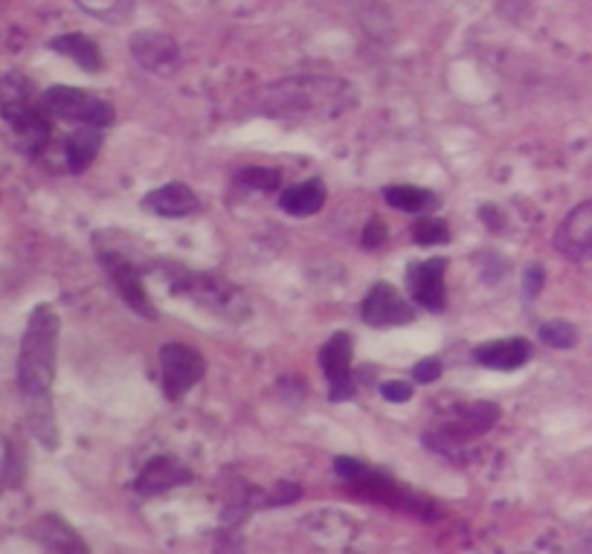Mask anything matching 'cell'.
Returning <instances> with one entry per match:
<instances>
[{
	"mask_svg": "<svg viewBox=\"0 0 592 554\" xmlns=\"http://www.w3.org/2000/svg\"><path fill=\"white\" fill-rule=\"evenodd\" d=\"M354 105V88L331 76H293L262 90L259 111L270 119H337Z\"/></svg>",
	"mask_w": 592,
	"mask_h": 554,
	"instance_id": "1",
	"label": "cell"
},
{
	"mask_svg": "<svg viewBox=\"0 0 592 554\" xmlns=\"http://www.w3.org/2000/svg\"><path fill=\"white\" fill-rule=\"evenodd\" d=\"M59 335L62 319L53 305H38L27 319L18 352V389L21 398H53L55 361H59Z\"/></svg>",
	"mask_w": 592,
	"mask_h": 554,
	"instance_id": "2",
	"label": "cell"
},
{
	"mask_svg": "<svg viewBox=\"0 0 592 554\" xmlns=\"http://www.w3.org/2000/svg\"><path fill=\"white\" fill-rule=\"evenodd\" d=\"M0 116L29 158H38L50 146L53 128L41 108V93H36V85L24 73L10 71L0 76Z\"/></svg>",
	"mask_w": 592,
	"mask_h": 554,
	"instance_id": "3",
	"label": "cell"
},
{
	"mask_svg": "<svg viewBox=\"0 0 592 554\" xmlns=\"http://www.w3.org/2000/svg\"><path fill=\"white\" fill-rule=\"evenodd\" d=\"M172 291L177 297H186L192 300L198 309L210 311L215 317L227 319V323H241L248 319L250 309L248 300L241 297L239 288H232L227 279L222 276H213V273H189L180 270L172 279Z\"/></svg>",
	"mask_w": 592,
	"mask_h": 554,
	"instance_id": "4",
	"label": "cell"
},
{
	"mask_svg": "<svg viewBox=\"0 0 592 554\" xmlns=\"http://www.w3.org/2000/svg\"><path fill=\"white\" fill-rule=\"evenodd\" d=\"M41 108L47 116H55L62 123L90 125V128H108L114 125L116 111L108 99L90 93V90L71 88V85H55L41 93Z\"/></svg>",
	"mask_w": 592,
	"mask_h": 554,
	"instance_id": "5",
	"label": "cell"
},
{
	"mask_svg": "<svg viewBox=\"0 0 592 554\" xmlns=\"http://www.w3.org/2000/svg\"><path fill=\"white\" fill-rule=\"evenodd\" d=\"M500 418V406L491 401H474V404L462 406L459 413L451 415L448 421L436 427V432H427V448L433 450H453L468 444V441L479 439L482 432H488Z\"/></svg>",
	"mask_w": 592,
	"mask_h": 554,
	"instance_id": "6",
	"label": "cell"
},
{
	"mask_svg": "<svg viewBox=\"0 0 592 554\" xmlns=\"http://www.w3.org/2000/svg\"><path fill=\"white\" fill-rule=\"evenodd\" d=\"M206 375L204 354L189 343H166L160 349V387L168 401L184 398Z\"/></svg>",
	"mask_w": 592,
	"mask_h": 554,
	"instance_id": "7",
	"label": "cell"
},
{
	"mask_svg": "<svg viewBox=\"0 0 592 554\" xmlns=\"http://www.w3.org/2000/svg\"><path fill=\"white\" fill-rule=\"evenodd\" d=\"M99 264H102V270L108 273V279L119 293V300L128 305V309L142 319H158V309H154V302L146 293V285H142L140 270L134 267L123 253H116V250H99Z\"/></svg>",
	"mask_w": 592,
	"mask_h": 554,
	"instance_id": "8",
	"label": "cell"
},
{
	"mask_svg": "<svg viewBox=\"0 0 592 554\" xmlns=\"http://www.w3.org/2000/svg\"><path fill=\"white\" fill-rule=\"evenodd\" d=\"M134 62L140 64L142 71L154 73V76H172L180 64V45L168 33L160 29H140L128 38Z\"/></svg>",
	"mask_w": 592,
	"mask_h": 554,
	"instance_id": "9",
	"label": "cell"
},
{
	"mask_svg": "<svg viewBox=\"0 0 592 554\" xmlns=\"http://www.w3.org/2000/svg\"><path fill=\"white\" fill-rule=\"evenodd\" d=\"M352 335L345 331H337L331 335L323 352H319V366L326 372L328 380V398L340 404V401H352L354 398V383H352Z\"/></svg>",
	"mask_w": 592,
	"mask_h": 554,
	"instance_id": "10",
	"label": "cell"
},
{
	"mask_svg": "<svg viewBox=\"0 0 592 554\" xmlns=\"http://www.w3.org/2000/svg\"><path fill=\"white\" fill-rule=\"evenodd\" d=\"M361 317L371 328H395L413 323L416 319V309L392 285L378 282L363 297Z\"/></svg>",
	"mask_w": 592,
	"mask_h": 554,
	"instance_id": "11",
	"label": "cell"
},
{
	"mask_svg": "<svg viewBox=\"0 0 592 554\" xmlns=\"http://www.w3.org/2000/svg\"><path fill=\"white\" fill-rule=\"evenodd\" d=\"M444 270H448V262L439 259V255H436V259H427V262L410 264L407 285L416 305H421L425 311H433V314L448 309V285H444Z\"/></svg>",
	"mask_w": 592,
	"mask_h": 554,
	"instance_id": "12",
	"label": "cell"
},
{
	"mask_svg": "<svg viewBox=\"0 0 592 554\" xmlns=\"http://www.w3.org/2000/svg\"><path fill=\"white\" fill-rule=\"evenodd\" d=\"M557 253H564L566 259L572 262H583V259H592V201L578 203L564 221L560 227L555 229V238H552Z\"/></svg>",
	"mask_w": 592,
	"mask_h": 554,
	"instance_id": "13",
	"label": "cell"
},
{
	"mask_svg": "<svg viewBox=\"0 0 592 554\" xmlns=\"http://www.w3.org/2000/svg\"><path fill=\"white\" fill-rule=\"evenodd\" d=\"M33 537L41 543L47 554H90L88 543L81 540L79 531L71 522H64L62 517H55V514L38 517L36 526H33Z\"/></svg>",
	"mask_w": 592,
	"mask_h": 554,
	"instance_id": "14",
	"label": "cell"
},
{
	"mask_svg": "<svg viewBox=\"0 0 592 554\" xmlns=\"http://www.w3.org/2000/svg\"><path fill=\"white\" fill-rule=\"evenodd\" d=\"M189 479H192L189 467L180 465L177 458L154 456L146 462V467H142L140 476H137L134 488H137L140 493H146V496H154V493L172 491V488L189 482Z\"/></svg>",
	"mask_w": 592,
	"mask_h": 554,
	"instance_id": "15",
	"label": "cell"
},
{
	"mask_svg": "<svg viewBox=\"0 0 592 554\" xmlns=\"http://www.w3.org/2000/svg\"><path fill=\"white\" fill-rule=\"evenodd\" d=\"M142 206L151 212V215H160V218H186L198 210V194L192 192V186L186 184H166L151 189L146 198H142Z\"/></svg>",
	"mask_w": 592,
	"mask_h": 554,
	"instance_id": "16",
	"label": "cell"
},
{
	"mask_svg": "<svg viewBox=\"0 0 592 554\" xmlns=\"http://www.w3.org/2000/svg\"><path fill=\"white\" fill-rule=\"evenodd\" d=\"M477 363H482L486 369L496 372H514L526 366L531 357V343L522 337H505V340H491V343L477 345L474 352Z\"/></svg>",
	"mask_w": 592,
	"mask_h": 554,
	"instance_id": "17",
	"label": "cell"
},
{
	"mask_svg": "<svg viewBox=\"0 0 592 554\" xmlns=\"http://www.w3.org/2000/svg\"><path fill=\"white\" fill-rule=\"evenodd\" d=\"M326 203V184L323 180H305V184L288 186L282 194H279V206H282L288 215L293 218H308V215H317Z\"/></svg>",
	"mask_w": 592,
	"mask_h": 554,
	"instance_id": "18",
	"label": "cell"
},
{
	"mask_svg": "<svg viewBox=\"0 0 592 554\" xmlns=\"http://www.w3.org/2000/svg\"><path fill=\"white\" fill-rule=\"evenodd\" d=\"M55 53L64 55V59H71L73 64H79L85 73H99L105 67V59L99 53V47L93 38L81 36V33H67V36H59L50 41Z\"/></svg>",
	"mask_w": 592,
	"mask_h": 554,
	"instance_id": "19",
	"label": "cell"
},
{
	"mask_svg": "<svg viewBox=\"0 0 592 554\" xmlns=\"http://www.w3.org/2000/svg\"><path fill=\"white\" fill-rule=\"evenodd\" d=\"M383 201H387L392 210L410 212V215H425V212L439 206V194L425 189V186L392 184L383 189Z\"/></svg>",
	"mask_w": 592,
	"mask_h": 554,
	"instance_id": "20",
	"label": "cell"
},
{
	"mask_svg": "<svg viewBox=\"0 0 592 554\" xmlns=\"http://www.w3.org/2000/svg\"><path fill=\"white\" fill-rule=\"evenodd\" d=\"M99 149H102V128H90V125H79V131L67 137L64 154H67V168L73 175H81L85 168L97 160Z\"/></svg>",
	"mask_w": 592,
	"mask_h": 554,
	"instance_id": "21",
	"label": "cell"
},
{
	"mask_svg": "<svg viewBox=\"0 0 592 554\" xmlns=\"http://www.w3.org/2000/svg\"><path fill=\"white\" fill-rule=\"evenodd\" d=\"M24 410H27V424L33 436L47 450L59 448V424H55L53 398H29V401H24Z\"/></svg>",
	"mask_w": 592,
	"mask_h": 554,
	"instance_id": "22",
	"label": "cell"
},
{
	"mask_svg": "<svg viewBox=\"0 0 592 554\" xmlns=\"http://www.w3.org/2000/svg\"><path fill=\"white\" fill-rule=\"evenodd\" d=\"M76 7L85 15H90V18L116 27V24H125V21L131 18L134 0H76Z\"/></svg>",
	"mask_w": 592,
	"mask_h": 554,
	"instance_id": "23",
	"label": "cell"
},
{
	"mask_svg": "<svg viewBox=\"0 0 592 554\" xmlns=\"http://www.w3.org/2000/svg\"><path fill=\"white\" fill-rule=\"evenodd\" d=\"M410 232H413V241L421 247L448 244L451 241V224L444 218H436V215H421V218H416Z\"/></svg>",
	"mask_w": 592,
	"mask_h": 554,
	"instance_id": "24",
	"label": "cell"
},
{
	"mask_svg": "<svg viewBox=\"0 0 592 554\" xmlns=\"http://www.w3.org/2000/svg\"><path fill=\"white\" fill-rule=\"evenodd\" d=\"M540 340L546 345H552V349L566 352V349H572V345L578 343V331H575L572 323H566V319H552L546 326H540Z\"/></svg>",
	"mask_w": 592,
	"mask_h": 554,
	"instance_id": "25",
	"label": "cell"
},
{
	"mask_svg": "<svg viewBox=\"0 0 592 554\" xmlns=\"http://www.w3.org/2000/svg\"><path fill=\"white\" fill-rule=\"evenodd\" d=\"M236 180H239V186H244V189H259V192H276L282 177H279V172H276V168L253 166V168H241L239 175H236Z\"/></svg>",
	"mask_w": 592,
	"mask_h": 554,
	"instance_id": "26",
	"label": "cell"
},
{
	"mask_svg": "<svg viewBox=\"0 0 592 554\" xmlns=\"http://www.w3.org/2000/svg\"><path fill=\"white\" fill-rule=\"evenodd\" d=\"M335 470L340 479H345L349 484H354L357 479H363V476H366L369 465H366V462H361V458L340 456V458H335Z\"/></svg>",
	"mask_w": 592,
	"mask_h": 554,
	"instance_id": "27",
	"label": "cell"
},
{
	"mask_svg": "<svg viewBox=\"0 0 592 554\" xmlns=\"http://www.w3.org/2000/svg\"><path fill=\"white\" fill-rule=\"evenodd\" d=\"M380 395H383V401H392V404H407L410 398H413V383H407V380H387V383H380Z\"/></svg>",
	"mask_w": 592,
	"mask_h": 554,
	"instance_id": "28",
	"label": "cell"
},
{
	"mask_svg": "<svg viewBox=\"0 0 592 554\" xmlns=\"http://www.w3.org/2000/svg\"><path fill=\"white\" fill-rule=\"evenodd\" d=\"M413 378L416 383H436V380L442 378V363L439 357H425V361H418L413 366Z\"/></svg>",
	"mask_w": 592,
	"mask_h": 554,
	"instance_id": "29",
	"label": "cell"
},
{
	"mask_svg": "<svg viewBox=\"0 0 592 554\" xmlns=\"http://www.w3.org/2000/svg\"><path fill=\"white\" fill-rule=\"evenodd\" d=\"M302 488L293 482H279L270 496H265V505H291L293 500H300Z\"/></svg>",
	"mask_w": 592,
	"mask_h": 554,
	"instance_id": "30",
	"label": "cell"
},
{
	"mask_svg": "<svg viewBox=\"0 0 592 554\" xmlns=\"http://www.w3.org/2000/svg\"><path fill=\"white\" fill-rule=\"evenodd\" d=\"M383 238H387V227H383V221L380 218H371L369 224H366V229H363V247H369V250H375V247L383 244Z\"/></svg>",
	"mask_w": 592,
	"mask_h": 554,
	"instance_id": "31",
	"label": "cell"
},
{
	"mask_svg": "<svg viewBox=\"0 0 592 554\" xmlns=\"http://www.w3.org/2000/svg\"><path fill=\"white\" fill-rule=\"evenodd\" d=\"M215 554H244V545H241V537L236 531H222L218 537V545H215Z\"/></svg>",
	"mask_w": 592,
	"mask_h": 554,
	"instance_id": "32",
	"label": "cell"
},
{
	"mask_svg": "<svg viewBox=\"0 0 592 554\" xmlns=\"http://www.w3.org/2000/svg\"><path fill=\"white\" fill-rule=\"evenodd\" d=\"M0 3H3V0H0Z\"/></svg>",
	"mask_w": 592,
	"mask_h": 554,
	"instance_id": "33",
	"label": "cell"
}]
</instances>
